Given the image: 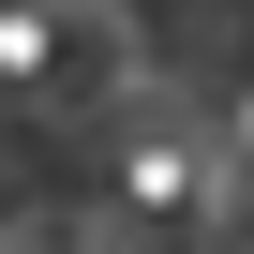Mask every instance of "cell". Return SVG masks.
I'll return each instance as SVG.
<instances>
[{
  "label": "cell",
  "instance_id": "1",
  "mask_svg": "<svg viewBox=\"0 0 254 254\" xmlns=\"http://www.w3.org/2000/svg\"><path fill=\"white\" fill-rule=\"evenodd\" d=\"M120 224H224V165L194 135H135L120 150Z\"/></svg>",
  "mask_w": 254,
  "mask_h": 254
},
{
  "label": "cell",
  "instance_id": "2",
  "mask_svg": "<svg viewBox=\"0 0 254 254\" xmlns=\"http://www.w3.org/2000/svg\"><path fill=\"white\" fill-rule=\"evenodd\" d=\"M60 30H75V0H0V90H45Z\"/></svg>",
  "mask_w": 254,
  "mask_h": 254
}]
</instances>
